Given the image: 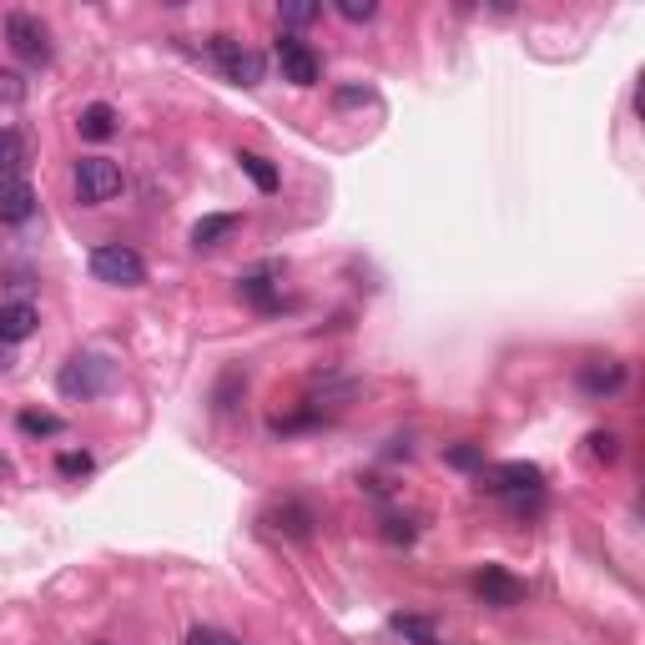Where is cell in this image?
I'll use <instances>...</instances> for the list:
<instances>
[{
	"mask_svg": "<svg viewBox=\"0 0 645 645\" xmlns=\"http://www.w3.org/2000/svg\"><path fill=\"white\" fill-rule=\"evenodd\" d=\"M479 489L489 495H544V469L540 465H524V459H510V465H495V469H479Z\"/></svg>",
	"mask_w": 645,
	"mask_h": 645,
	"instance_id": "cell-4",
	"label": "cell"
},
{
	"mask_svg": "<svg viewBox=\"0 0 645 645\" xmlns=\"http://www.w3.org/2000/svg\"><path fill=\"white\" fill-rule=\"evenodd\" d=\"M475 595L485 605H495V611H514V605H524V585L510 575V570H499V565H485L475 575Z\"/></svg>",
	"mask_w": 645,
	"mask_h": 645,
	"instance_id": "cell-8",
	"label": "cell"
},
{
	"mask_svg": "<svg viewBox=\"0 0 645 645\" xmlns=\"http://www.w3.org/2000/svg\"><path fill=\"white\" fill-rule=\"evenodd\" d=\"M339 15H343V21H374L378 6H374V0H339Z\"/></svg>",
	"mask_w": 645,
	"mask_h": 645,
	"instance_id": "cell-24",
	"label": "cell"
},
{
	"mask_svg": "<svg viewBox=\"0 0 645 645\" xmlns=\"http://www.w3.org/2000/svg\"><path fill=\"white\" fill-rule=\"evenodd\" d=\"M71 181H76V197L86 207H102L112 202L116 193H122V167H116L112 157H81L76 171H71Z\"/></svg>",
	"mask_w": 645,
	"mask_h": 645,
	"instance_id": "cell-3",
	"label": "cell"
},
{
	"mask_svg": "<svg viewBox=\"0 0 645 645\" xmlns=\"http://www.w3.org/2000/svg\"><path fill=\"white\" fill-rule=\"evenodd\" d=\"M394 631L408 635L414 645H439V641H434V625L419 621V615H394Z\"/></svg>",
	"mask_w": 645,
	"mask_h": 645,
	"instance_id": "cell-18",
	"label": "cell"
},
{
	"mask_svg": "<svg viewBox=\"0 0 645 645\" xmlns=\"http://www.w3.org/2000/svg\"><path fill=\"white\" fill-rule=\"evenodd\" d=\"M278 66H283V81H293V86H318V76H323V61H318V51L308 41H298V35H278Z\"/></svg>",
	"mask_w": 645,
	"mask_h": 645,
	"instance_id": "cell-7",
	"label": "cell"
},
{
	"mask_svg": "<svg viewBox=\"0 0 645 645\" xmlns=\"http://www.w3.org/2000/svg\"><path fill=\"white\" fill-rule=\"evenodd\" d=\"M21 157H25L21 136H15V132H6V126H0V171H15V167H21Z\"/></svg>",
	"mask_w": 645,
	"mask_h": 645,
	"instance_id": "cell-21",
	"label": "cell"
},
{
	"mask_svg": "<svg viewBox=\"0 0 645 645\" xmlns=\"http://www.w3.org/2000/svg\"><path fill=\"white\" fill-rule=\"evenodd\" d=\"M238 167L252 177V187H258V193H278V181H283V177H278V167H272L268 157H258V152H238Z\"/></svg>",
	"mask_w": 645,
	"mask_h": 645,
	"instance_id": "cell-15",
	"label": "cell"
},
{
	"mask_svg": "<svg viewBox=\"0 0 645 645\" xmlns=\"http://www.w3.org/2000/svg\"><path fill=\"white\" fill-rule=\"evenodd\" d=\"M187 645H242V641H232L227 631H212V625H197V631L187 635Z\"/></svg>",
	"mask_w": 645,
	"mask_h": 645,
	"instance_id": "cell-25",
	"label": "cell"
},
{
	"mask_svg": "<svg viewBox=\"0 0 645 645\" xmlns=\"http://www.w3.org/2000/svg\"><path fill=\"white\" fill-rule=\"evenodd\" d=\"M444 459H449L454 469H485V449H479V444H459V449H449Z\"/></svg>",
	"mask_w": 645,
	"mask_h": 645,
	"instance_id": "cell-22",
	"label": "cell"
},
{
	"mask_svg": "<svg viewBox=\"0 0 645 645\" xmlns=\"http://www.w3.org/2000/svg\"><path fill=\"white\" fill-rule=\"evenodd\" d=\"M268 520H272V530H283V534H308L313 530V510H303V504H283V510H272Z\"/></svg>",
	"mask_w": 645,
	"mask_h": 645,
	"instance_id": "cell-17",
	"label": "cell"
},
{
	"mask_svg": "<svg viewBox=\"0 0 645 645\" xmlns=\"http://www.w3.org/2000/svg\"><path fill=\"white\" fill-rule=\"evenodd\" d=\"M56 465H61V475H86V469H91V454H61Z\"/></svg>",
	"mask_w": 645,
	"mask_h": 645,
	"instance_id": "cell-26",
	"label": "cell"
},
{
	"mask_svg": "<svg viewBox=\"0 0 645 645\" xmlns=\"http://www.w3.org/2000/svg\"><path fill=\"white\" fill-rule=\"evenodd\" d=\"M41 329V313L31 303H0V343H25Z\"/></svg>",
	"mask_w": 645,
	"mask_h": 645,
	"instance_id": "cell-10",
	"label": "cell"
},
{
	"mask_svg": "<svg viewBox=\"0 0 645 645\" xmlns=\"http://www.w3.org/2000/svg\"><path fill=\"white\" fill-rule=\"evenodd\" d=\"M35 217V187L25 177H0V222L21 227Z\"/></svg>",
	"mask_w": 645,
	"mask_h": 645,
	"instance_id": "cell-9",
	"label": "cell"
},
{
	"mask_svg": "<svg viewBox=\"0 0 645 645\" xmlns=\"http://www.w3.org/2000/svg\"><path fill=\"white\" fill-rule=\"evenodd\" d=\"M91 278L106 288H142L147 283V262L126 242H102V248H91Z\"/></svg>",
	"mask_w": 645,
	"mask_h": 645,
	"instance_id": "cell-2",
	"label": "cell"
},
{
	"mask_svg": "<svg viewBox=\"0 0 645 645\" xmlns=\"http://www.w3.org/2000/svg\"><path fill=\"white\" fill-rule=\"evenodd\" d=\"M242 217L238 212H217V217H202V222L193 227V248H217L222 238H232L238 232Z\"/></svg>",
	"mask_w": 645,
	"mask_h": 645,
	"instance_id": "cell-13",
	"label": "cell"
},
{
	"mask_svg": "<svg viewBox=\"0 0 645 645\" xmlns=\"http://www.w3.org/2000/svg\"><path fill=\"white\" fill-rule=\"evenodd\" d=\"M272 278H278V268H258V272H248V278H238V293L248 298L252 308L272 313V308L283 303V298H278V283H272Z\"/></svg>",
	"mask_w": 645,
	"mask_h": 645,
	"instance_id": "cell-11",
	"label": "cell"
},
{
	"mask_svg": "<svg viewBox=\"0 0 645 645\" xmlns=\"http://www.w3.org/2000/svg\"><path fill=\"white\" fill-rule=\"evenodd\" d=\"M6 475H11V465H6V459H0V479H6Z\"/></svg>",
	"mask_w": 645,
	"mask_h": 645,
	"instance_id": "cell-27",
	"label": "cell"
},
{
	"mask_svg": "<svg viewBox=\"0 0 645 645\" xmlns=\"http://www.w3.org/2000/svg\"><path fill=\"white\" fill-rule=\"evenodd\" d=\"M21 102H25V76L0 66V106H21Z\"/></svg>",
	"mask_w": 645,
	"mask_h": 645,
	"instance_id": "cell-20",
	"label": "cell"
},
{
	"mask_svg": "<svg viewBox=\"0 0 645 645\" xmlns=\"http://www.w3.org/2000/svg\"><path fill=\"white\" fill-rule=\"evenodd\" d=\"M590 454H595V459H605V465H615V454H621V439H615V434H590Z\"/></svg>",
	"mask_w": 645,
	"mask_h": 645,
	"instance_id": "cell-23",
	"label": "cell"
},
{
	"mask_svg": "<svg viewBox=\"0 0 645 645\" xmlns=\"http://www.w3.org/2000/svg\"><path fill=\"white\" fill-rule=\"evenodd\" d=\"M81 136H91V142H106V136L116 132V106H106V102H91V106H81Z\"/></svg>",
	"mask_w": 645,
	"mask_h": 645,
	"instance_id": "cell-14",
	"label": "cell"
},
{
	"mask_svg": "<svg viewBox=\"0 0 645 645\" xmlns=\"http://www.w3.org/2000/svg\"><path fill=\"white\" fill-rule=\"evenodd\" d=\"M212 56H217V66H222V76L232 81V86H258L262 81V56L252 51V45L232 41V35H212Z\"/></svg>",
	"mask_w": 645,
	"mask_h": 645,
	"instance_id": "cell-6",
	"label": "cell"
},
{
	"mask_svg": "<svg viewBox=\"0 0 645 645\" xmlns=\"http://www.w3.org/2000/svg\"><path fill=\"white\" fill-rule=\"evenodd\" d=\"M15 429L31 434V439H56V434H66V419H56V414H41V408H25L21 419H15Z\"/></svg>",
	"mask_w": 645,
	"mask_h": 645,
	"instance_id": "cell-16",
	"label": "cell"
},
{
	"mask_svg": "<svg viewBox=\"0 0 645 645\" xmlns=\"http://www.w3.org/2000/svg\"><path fill=\"white\" fill-rule=\"evenodd\" d=\"M625 384V363H585V368H580V388H585V394H615V388Z\"/></svg>",
	"mask_w": 645,
	"mask_h": 645,
	"instance_id": "cell-12",
	"label": "cell"
},
{
	"mask_svg": "<svg viewBox=\"0 0 645 645\" xmlns=\"http://www.w3.org/2000/svg\"><path fill=\"white\" fill-rule=\"evenodd\" d=\"M323 15V6H308V0H283L278 6V21L283 25H308V21H318Z\"/></svg>",
	"mask_w": 645,
	"mask_h": 645,
	"instance_id": "cell-19",
	"label": "cell"
},
{
	"mask_svg": "<svg viewBox=\"0 0 645 645\" xmlns=\"http://www.w3.org/2000/svg\"><path fill=\"white\" fill-rule=\"evenodd\" d=\"M116 384V363H106L102 353H76V358L61 363L56 388L66 398H102Z\"/></svg>",
	"mask_w": 645,
	"mask_h": 645,
	"instance_id": "cell-1",
	"label": "cell"
},
{
	"mask_svg": "<svg viewBox=\"0 0 645 645\" xmlns=\"http://www.w3.org/2000/svg\"><path fill=\"white\" fill-rule=\"evenodd\" d=\"M6 41H11V51L25 61V66H45V61H51V31H45L31 11L6 15Z\"/></svg>",
	"mask_w": 645,
	"mask_h": 645,
	"instance_id": "cell-5",
	"label": "cell"
}]
</instances>
